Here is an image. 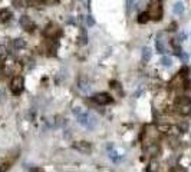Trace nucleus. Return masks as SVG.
Wrapping results in <instances>:
<instances>
[{
  "label": "nucleus",
  "mask_w": 191,
  "mask_h": 172,
  "mask_svg": "<svg viewBox=\"0 0 191 172\" xmlns=\"http://www.w3.org/2000/svg\"><path fill=\"white\" fill-rule=\"evenodd\" d=\"M155 46H157V50H158V53H165L167 52V49H165V46H164V43H162V40L159 39H157V43H155Z\"/></svg>",
  "instance_id": "dca6fc26"
},
{
  "label": "nucleus",
  "mask_w": 191,
  "mask_h": 172,
  "mask_svg": "<svg viewBox=\"0 0 191 172\" xmlns=\"http://www.w3.org/2000/svg\"><path fill=\"white\" fill-rule=\"evenodd\" d=\"M73 115H75V118L76 120L79 122L82 126H85L86 129H95L96 126H98V119H96V116L91 112H85L82 108H75L73 109Z\"/></svg>",
  "instance_id": "f257e3e1"
},
{
  "label": "nucleus",
  "mask_w": 191,
  "mask_h": 172,
  "mask_svg": "<svg viewBox=\"0 0 191 172\" xmlns=\"http://www.w3.org/2000/svg\"><path fill=\"white\" fill-rule=\"evenodd\" d=\"M12 17V12L9 9H0V20H7Z\"/></svg>",
  "instance_id": "9d476101"
},
{
  "label": "nucleus",
  "mask_w": 191,
  "mask_h": 172,
  "mask_svg": "<svg viewBox=\"0 0 191 172\" xmlns=\"http://www.w3.org/2000/svg\"><path fill=\"white\" fill-rule=\"evenodd\" d=\"M175 109L181 115H190L191 113V99L188 96H178L175 99Z\"/></svg>",
  "instance_id": "f03ea898"
},
{
  "label": "nucleus",
  "mask_w": 191,
  "mask_h": 172,
  "mask_svg": "<svg viewBox=\"0 0 191 172\" xmlns=\"http://www.w3.org/2000/svg\"><path fill=\"white\" fill-rule=\"evenodd\" d=\"M73 148L76 149V151H79L80 153H91L92 151V145L89 144V142H86V141H79V142H75L73 144Z\"/></svg>",
  "instance_id": "0eeeda50"
},
{
  "label": "nucleus",
  "mask_w": 191,
  "mask_h": 172,
  "mask_svg": "<svg viewBox=\"0 0 191 172\" xmlns=\"http://www.w3.org/2000/svg\"><path fill=\"white\" fill-rule=\"evenodd\" d=\"M159 63L165 67H170V66H172V59L171 58H168V56H162L161 60H159Z\"/></svg>",
  "instance_id": "ddd939ff"
},
{
  "label": "nucleus",
  "mask_w": 191,
  "mask_h": 172,
  "mask_svg": "<svg viewBox=\"0 0 191 172\" xmlns=\"http://www.w3.org/2000/svg\"><path fill=\"white\" fill-rule=\"evenodd\" d=\"M148 20H150V16H148V13H147V12H144V13H141L138 16L137 22H138V23H141V25H144V23H147Z\"/></svg>",
  "instance_id": "2eb2a0df"
},
{
  "label": "nucleus",
  "mask_w": 191,
  "mask_h": 172,
  "mask_svg": "<svg viewBox=\"0 0 191 172\" xmlns=\"http://www.w3.org/2000/svg\"><path fill=\"white\" fill-rule=\"evenodd\" d=\"M180 58H181V60H184V62H187V60H188V55H184V53L181 55V53H180Z\"/></svg>",
  "instance_id": "412c9836"
},
{
  "label": "nucleus",
  "mask_w": 191,
  "mask_h": 172,
  "mask_svg": "<svg viewBox=\"0 0 191 172\" xmlns=\"http://www.w3.org/2000/svg\"><path fill=\"white\" fill-rule=\"evenodd\" d=\"M147 13H148V16H150V19L161 20V17H162V7L159 6L158 3H151V4L148 6Z\"/></svg>",
  "instance_id": "39448f33"
},
{
  "label": "nucleus",
  "mask_w": 191,
  "mask_h": 172,
  "mask_svg": "<svg viewBox=\"0 0 191 172\" xmlns=\"http://www.w3.org/2000/svg\"><path fill=\"white\" fill-rule=\"evenodd\" d=\"M14 46L17 47V49H20V47H25V46H26V42H23L22 39H16V40H14Z\"/></svg>",
  "instance_id": "a211bd4d"
},
{
  "label": "nucleus",
  "mask_w": 191,
  "mask_h": 172,
  "mask_svg": "<svg viewBox=\"0 0 191 172\" xmlns=\"http://www.w3.org/2000/svg\"><path fill=\"white\" fill-rule=\"evenodd\" d=\"M151 49H150V47H144V49H142V62H144V63H147V62H148V60L151 59Z\"/></svg>",
  "instance_id": "9b49d317"
},
{
  "label": "nucleus",
  "mask_w": 191,
  "mask_h": 172,
  "mask_svg": "<svg viewBox=\"0 0 191 172\" xmlns=\"http://www.w3.org/2000/svg\"><path fill=\"white\" fill-rule=\"evenodd\" d=\"M30 1H35V3H36V1H39V0H30Z\"/></svg>",
  "instance_id": "5701e85b"
},
{
  "label": "nucleus",
  "mask_w": 191,
  "mask_h": 172,
  "mask_svg": "<svg viewBox=\"0 0 191 172\" xmlns=\"http://www.w3.org/2000/svg\"><path fill=\"white\" fill-rule=\"evenodd\" d=\"M23 89H25V80H23V78L19 76V75L13 76L12 80H10V92L13 93L14 96H19V95H22Z\"/></svg>",
  "instance_id": "7ed1b4c3"
},
{
  "label": "nucleus",
  "mask_w": 191,
  "mask_h": 172,
  "mask_svg": "<svg viewBox=\"0 0 191 172\" xmlns=\"http://www.w3.org/2000/svg\"><path fill=\"white\" fill-rule=\"evenodd\" d=\"M45 36L46 37H50V39H56V36H60L62 34V30H60V27L56 25V23H49L45 29Z\"/></svg>",
  "instance_id": "423d86ee"
},
{
  "label": "nucleus",
  "mask_w": 191,
  "mask_h": 172,
  "mask_svg": "<svg viewBox=\"0 0 191 172\" xmlns=\"http://www.w3.org/2000/svg\"><path fill=\"white\" fill-rule=\"evenodd\" d=\"M86 23H88V26H93L95 25V19H93V16H88V19H86Z\"/></svg>",
  "instance_id": "6ab92c4d"
},
{
  "label": "nucleus",
  "mask_w": 191,
  "mask_h": 172,
  "mask_svg": "<svg viewBox=\"0 0 191 172\" xmlns=\"http://www.w3.org/2000/svg\"><path fill=\"white\" fill-rule=\"evenodd\" d=\"M20 26L23 27L26 32H29V33L35 32V23H33V20L29 16H26V14L20 17Z\"/></svg>",
  "instance_id": "6e6552de"
},
{
  "label": "nucleus",
  "mask_w": 191,
  "mask_h": 172,
  "mask_svg": "<svg viewBox=\"0 0 191 172\" xmlns=\"http://www.w3.org/2000/svg\"><path fill=\"white\" fill-rule=\"evenodd\" d=\"M132 6H134V0H126V3H125V7H126V13H128V14L131 13V10H132Z\"/></svg>",
  "instance_id": "f3484780"
},
{
  "label": "nucleus",
  "mask_w": 191,
  "mask_h": 172,
  "mask_svg": "<svg viewBox=\"0 0 191 172\" xmlns=\"http://www.w3.org/2000/svg\"><path fill=\"white\" fill-rule=\"evenodd\" d=\"M108 155H109V159L114 161V162H119V161H121V155L117 153L115 148H112V145L108 146Z\"/></svg>",
  "instance_id": "1a4fd4ad"
},
{
  "label": "nucleus",
  "mask_w": 191,
  "mask_h": 172,
  "mask_svg": "<svg viewBox=\"0 0 191 172\" xmlns=\"http://www.w3.org/2000/svg\"><path fill=\"white\" fill-rule=\"evenodd\" d=\"M7 168H9V164L6 162V164H3V165L0 166V172H6V171H7Z\"/></svg>",
  "instance_id": "aec40b11"
},
{
  "label": "nucleus",
  "mask_w": 191,
  "mask_h": 172,
  "mask_svg": "<svg viewBox=\"0 0 191 172\" xmlns=\"http://www.w3.org/2000/svg\"><path fill=\"white\" fill-rule=\"evenodd\" d=\"M92 99L95 103H98V105H101V106L111 105L112 102H114V98L106 92H99V93H96V95H93Z\"/></svg>",
  "instance_id": "20e7f679"
},
{
  "label": "nucleus",
  "mask_w": 191,
  "mask_h": 172,
  "mask_svg": "<svg viewBox=\"0 0 191 172\" xmlns=\"http://www.w3.org/2000/svg\"><path fill=\"white\" fill-rule=\"evenodd\" d=\"M78 87H79L82 92H88L91 86H89V83H88V80L83 79V80H79V83H78Z\"/></svg>",
  "instance_id": "4468645a"
},
{
  "label": "nucleus",
  "mask_w": 191,
  "mask_h": 172,
  "mask_svg": "<svg viewBox=\"0 0 191 172\" xmlns=\"http://www.w3.org/2000/svg\"><path fill=\"white\" fill-rule=\"evenodd\" d=\"M172 10H174V13L175 14H183L184 13V4L181 3V1H177L174 7H172Z\"/></svg>",
  "instance_id": "f8f14e48"
},
{
  "label": "nucleus",
  "mask_w": 191,
  "mask_h": 172,
  "mask_svg": "<svg viewBox=\"0 0 191 172\" xmlns=\"http://www.w3.org/2000/svg\"><path fill=\"white\" fill-rule=\"evenodd\" d=\"M45 1H46L47 4H53V3H56L58 0H45Z\"/></svg>",
  "instance_id": "4be33fe9"
}]
</instances>
